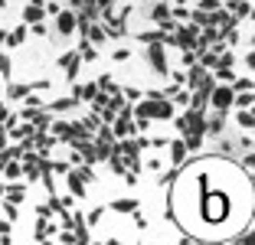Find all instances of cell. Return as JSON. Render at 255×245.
Wrapping results in <instances>:
<instances>
[{
	"label": "cell",
	"mask_w": 255,
	"mask_h": 245,
	"mask_svg": "<svg viewBox=\"0 0 255 245\" xmlns=\"http://www.w3.org/2000/svg\"><path fill=\"white\" fill-rule=\"evenodd\" d=\"M131 115L147 118V121H151V118L170 121L177 111H174V102H170V98H144V102H137V108H131Z\"/></svg>",
	"instance_id": "obj_1"
},
{
	"label": "cell",
	"mask_w": 255,
	"mask_h": 245,
	"mask_svg": "<svg viewBox=\"0 0 255 245\" xmlns=\"http://www.w3.org/2000/svg\"><path fill=\"white\" fill-rule=\"evenodd\" d=\"M233 88H226V85H213V92H210V98H213V108L216 111H226V108L233 105Z\"/></svg>",
	"instance_id": "obj_2"
},
{
	"label": "cell",
	"mask_w": 255,
	"mask_h": 245,
	"mask_svg": "<svg viewBox=\"0 0 255 245\" xmlns=\"http://www.w3.org/2000/svg\"><path fill=\"white\" fill-rule=\"evenodd\" d=\"M164 49H167V46L160 43V40L147 46V56H151V62H154V72H160V75H167V59H164Z\"/></svg>",
	"instance_id": "obj_3"
},
{
	"label": "cell",
	"mask_w": 255,
	"mask_h": 245,
	"mask_svg": "<svg viewBox=\"0 0 255 245\" xmlns=\"http://www.w3.org/2000/svg\"><path fill=\"white\" fill-rule=\"evenodd\" d=\"M76 26H78V20H76V13H72V10H59V13H56V30L62 33V36L76 33Z\"/></svg>",
	"instance_id": "obj_4"
},
{
	"label": "cell",
	"mask_w": 255,
	"mask_h": 245,
	"mask_svg": "<svg viewBox=\"0 0 255 245\" xmlns=\"http://www.w3.org/2000/svg\"><path fill=\"white\" fill-rule=\"evenodd\" d=\"M43 0H30L26 3V10H23V23L30 26V23H36V20H43Z\"/></svg>",
	"instance_id": "obj_5"
},
{
	"label": "cell",
	"mask_w": 255,
	"mask_h": 245,
	"mask_svg": "<svg viewBox=\"0 0 255 245\" xmlns=\"http://www.w3.org/2000/svg\"><path fill=\"white\" fill-rule=\"evenodd\" d=\"M78 62H82V59H78V53H66L62 59H59V69H66L69 79H76V75H78Z\"/></svg>",
	"instance_id": "obj_6"
},
{
	"label": "cell",
	"mask_w": 255,
	"mask_h": 245,
	"mask_svg": "<svg viewBox=\"0 0 255 245\" xmlns=\"http://www.w3.org/2000/svg\"><path fill=\"white\" fill-rule=\"evenodd\" d=\"M98 95V82H85V85H76V102H92Z\"/></svg>",
	"instance_id": "obj_7"
},
{
	"label": "cell",
	"mask_w": 255,
	"mask_h": 245,
	"mask_svg": "<svg viewBox=\"0 0 255 245\" xmlns=\"http://www.w3.org/2000/svg\"><path fill=\"white\" fill-rule=\"evenodd\" d=\"M170 144V157H174V167H183V160H187V144L183 141H167Z\"/></svg>",
	"instance_id": "obj_8"
},
{
	"label": "cell",
	"mask_w": 255,
	"mask_h": 245,
	"mask_svg": "<svg viewBox=\"0 0 255 245\" xmlns=\"http://www.w3.org/2000/svg\"><path fill=\"white\" fill-rule=\"evenodd\" d=\"M66 180H69V190H72V196H78V200H82V196H85V180L78 177V170H76V173L69 170Z\"/></svg>",
	"instance_id": "obj_9"
},
{
	"label": "cell",
	"mask_w": 255,
	"mask_h": 245,
	"mask_svg": "<svg viewBox=\"0 0 255 245\" xmlns=\"http://www.w3.org/2000/svg\"><path fill=\"white\" fill-rule=\"evenodd\" d=\"M0 170L7 173V180H17V177L23 173V167H20V163H17L13 157H7V160H3V167H0Z\"/></svg>",
	"instance_id": "obj_10"
},
{
	"label": "cell",
	"mask_w": 255,
	"mask_h": 245,
	"mask_svg": "<svg viewBox=\"0 0 255 245\" xmlns=\"http://www.w3.org/2000/svg\"><path fill=\"white\" fill-rule=\"evenodd\" d=\"M78 59H85V62H92V59H95V56H98V49H95V46L89 43V40H82V43H78Z\"/></svg>",
	"instance_id": "obj_11"
},
{
	"label": "cell",
	"mask_w": 255,
	"mask_h": 245,
	"mask_svg": "<svg viewBox=\"0 0 255 245\" xmlns=\"http://www.w3.org/2000/svg\"><path fill=\"white\" fill-rule=\"evenodd\" d=\"M7 200H10V203H23V200H26V186H23V183L7 186Z\"/></svg>",
	"instance_id": "obj_12"
},
{
	"label": "cell",
	"mask_w": 255,
	"mask_h": 245,
	"mask_svg": "<svg viewBox=\"0 0 255 245\" xmlns=\"http://www.w3.org/2000/svg\"><path fill=\"white\" fill-rule=\"evenodd\" d=\"M111 209H115V213H134V209H137V200H134V196L118 200V203H111Z\"/></svg>",
	"instance_id": "obj_13"
},
{
	"label": "cell",
	"mask_w": 255,
	"mask_h": 245,
	"mask_svg": "<svg viewBox=\"0 0 255 245\" xmlns=\"http://www.w3.org/2000/svg\"><path fill=\"white\" fill-rule=\"evenodd\" d=\"M154 20L160 23V26L170 23V7H167V3H157V7H154Z\"/></svg>",
	"instance_id": "obj_14"
},
{
	"label": "cell",
	"mask_w": 255,
	"mask_h": 245,
	"mask_svg": "<svg viewBox=\"0 0 255 245\" xmlns=\"http://www.w3.org/2000/svg\"><path fill=\"white\" fill-rule=\"evenodd\" d=\"M157 40H164V33H157V30H147V33H137V43H144V46L157 43Z\"/></svg>",
	"instance_id": "obj_15"
},
{
	"label": "cell",
	"mask_w": 255,
	"mask_h": 245,
	"mask_svg": "<svg viewBox=\"0 0 255 245\" xmlns=\"http://www.w3.org/2000/svg\"><path fill=\"white\" fill-rule=\"evenodd\" d=\"M235 121H239V128L242 131H252V111H249V108H242V111L235 115Z\"/></svg>",
	"instance_id": "obj_16"
},
{
	"label": "cell",
	"mask_w": 255,
	"mask_h": 245,
	"mask_svg": "<svg viewBox=\"0 0 255 245\" xmlns=\"http://www.w3.org/2000/svg\"><path fill=\"white\" fill-rule=\"evenodd\" d=\"M23 40H26V26H17L13 33H7V43H10V46H20Z\"/></svg>",
	"instance_id": "obj_17"
},
{
	"label": "cell",
	"mask_w": 255,
	"mask_h": 245,
	"mask_svg": "<svg viewBox=\"0 0 255 245\" xmlns=\"http://www.w3.org/2000/svg\"><path fill=\"white\" fill-rule=\"evenodd\" d=\"M233 102L239 108H252V88H245V92H239V95H233Z\"/></svg>",
	"instance_id": "obj_18"
},
{
	"label": "cell",
	"mask_w": 255,
	"mask_h": 245,
	"mask_svg": "<svg viewBox=\"0 0 255 245\" xmlns=\"http://www.w3.org/2000/svg\"><path fill=\"white\" fill-rule=\"evenodd\" d=\"M222 128H226V118H222V111H219V118H213L210 124H206V134H222Z\"/></svg>",
	"instance_id": "obj_19"
},
{
	"label": "cell",
	"mask_w": 255,
	"mask_h": 245,
	"mask_svg": "<svg viewBox=\"0 0 255 245\" xmlns=\"http://www.w3.org/2000/svg\"><path fill=\"white\" fill-rule=\"evenodd\" d=\"M233 10H235V17L242 20V17H249V10H252V3H249V0H245V3H242V0H235V3H233Z\"/></svg>",
	"instance_id": "obj_20"
},
{
	"label": "cell",
	"mask_w": 255,
	"mask_h": 245,
	"mask_svg": "<svg viewBox=\"0 0 255 245\" xmlns=\"http://www.w3.org/2000/svg\"><path fill=\"white\" fill-rule=\"evenodd\" d=\"M216 62H219V53H216V49H213V53H206V56H203V69H216Z\"/></svg>",
	"instance_id": "obj_21"
},
{
	"label": "cell",
	"mask_w": 255,
	"mask_h": 245,
	"mask_svg": "<svg viewBox=\"0 0 255 245\" xmlns=\"http://www.w3.org/2000/svg\"><path fill=\"white\" fill-rule=\"evenodd\" d=\"M101 213H105V206H98V209H92L89 216H82V223H89V225H95L101 219Z\"/></svg>",
	"instance_id": "obj_22"
},
{
	"label": "cell",
	"mask_w": 255,
	"mask_h": 245,
	"mask_svg": "<svg viewBox=\"0 0 255 245\" xmlns=\"http://www.w3.org/2000/svg\"><path fill=\"white\" fill-rule=\"evenodd\" d=\"M196 3H200V10H222V7H219V0H196Z\"/></svg>",
	"instance_id": "obj_23"
},
{
	"label": "cell",
	"mask_w": 255,
	"mask_h": 245,
	"mask_svg": "<svg viewBox=\"0 0 255 245\" xmlns=\"http://www.w3.org/2000/svg\"><path fill=\"white\" fill-rule=\"evenodd\" d=\"M56 111H69V108H76V98H62V102H56Z\"/></svg>",
	"instance_id": "obj_24"
},
{
	"label": "cell",
	"mask_w": 255,
	"mask_h": 245,
	"mask_svg": "<svg viewBox=\"0 0 255 245\" xmlns=\"http://www.w3.org/2000/svg\"><path fill=\"white\" fill-rule=\"evenodd\" d=\"M0 75H10V56L0 53Z\"/></svg>",
	"instance_id": "obj_25"
},
{
	"label": "cell",
	"mask_w": 255,
	"mask_h": 245,
	"mask_svg": "<svg viewBox=\"0 0 255 245\" xmlns=\"http://www.w3.org/2000/svg\"><path fill=\"white\" fill-rule=\"evenodd\" d=\"M0 121H10V124H17V118L7 111V105H0Z\"/></svg>",
	"instance_id": "obj_26"
},
{
	"label": "cell",
	"mask_w": 255,
	"mask_h": 245,
	"mask_svg": "<svg viewBox=\"0 0 255 245\" xmlns=\"http://www.w3.org/2000/svg\"><path fill=\"white\" fill-rule=\"evenodd\" d=\"M124 98H131V102H137V98H141V92H137V88H124Z\"/></svg>",
	"instance_id": "obj_27"
},
{
	"label": "cell",
	"mask_w": 255,
	"mask_h": 245,
	"mask_svg": "<svg viewBox=\"0 0 255 245\" xmlns=\"http://www.w3.org/2000/svg\"><path fill=\"white\" fill-rule=\"evenodd\" d=\"M78 3H85V7H95V0H72V7H78Z\"/></svg>",
	"instance_id": "obj_28"
},
{
	"label": "cell",
	"mask_w": 255,
	"mask_h": 245,
	"mask_svg": "<svg viewBox=\"0 0 255 245\" xmlns=\"http://www.w3.org/2000/svg\"><path fill=\"white\" fill-rule=\"evenodd\" d=\"M0 196H3V186H0Z\"/></svg>",
	"instance_id": "obj_29"
}]
</instances>
